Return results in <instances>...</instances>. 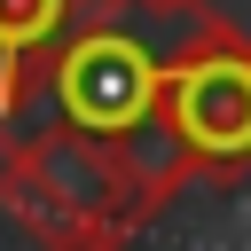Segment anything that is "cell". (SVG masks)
Instances as JSON below:
<instances>
[{"mask_svg": "<svg viewBox=\"0 0 251 251\" xmlns=\"http://www.w3.org/2000/svg\"><path fill=\"white\" fill-rule=\"evenodd\" d=\"M110 157H118V173H126V188H133V204L157 220L188 180H204L196 173V157H188V141H180V126L165 118V102L149 110V118H133L118 141H110Z\"/></svg>", "mask_w": 251, "mask_h": 251, "instance_id": "5b68a950", "label": "cell"}, {"mask_svg": "<svg viewBox=\"0 0 251 251\" xmlns=\"http://www.w3.org/2000/svg\"><path fill=\"white\" fill-rule=\"evenodd\" d=\"M94 8L118 0H0V149L31 133V110L47 102V71Z\"/></svg>", "mask_w": 251, "mask_h": 251, "instance_id": "277c9868", "label": "cell"}, {"mask_svg": "<svg viewBox=\"0 0 251 251\" xmlns=\"http://www.w3.org/2000/svg\"><path fill=\"white\" fill-rule=\"evenodd\" d=\"M165 118L180 126L204 180L251 173V39L227 16H204L180 55H165Z\"/></svg>", "mask_w": 251, "mask_h": 251, "instance_id": "7a4b0ae2", "label": "cell"}, {"mask_svg": "<svg viewBox=\"0 0 251 251\" xmlns=\"http://www.w3.org/2000/svg\"><path fill=\"white\" fill-rule=\"evenodd\" d=\"M0 204L47 243V251H118L149 212L133 204L110 141L47 118L0 149Z\"/></svg>", "mask_w": 251, "mask_h": 251, "instance_id": "6da1fadb", "label": "cell"}, {"mask_svg": "<svg viewBox=\"0 0 251 251\" xmlns=\"http://www.w3.org/2000/svg\"><path fill=\"white\" fill-rule=\"evenodd\" d=\"M149 16H173V24H204L212 16V0H141Z\"/></svg>", "mask_w": 251, "mask_h": 251, "instance_id": "8992f818", "label": "cell"}, {"mask_svg": "<svg viewBox=\"0 0 251 251\" xmlns=\"http://www.w3.org/2000/svg\"><path fill=\"white\" fill-rule=\"evenodd\" d=\"M157 94H165V55L141 31H126L118 8H94L47 71V110L94 141H118L133 118L157 110Z\"/></svg>", "mask_w": 251, "mask_h": 251, "instance_id": "3957f363", "label": "cell"}]
</instances>
